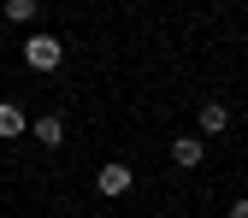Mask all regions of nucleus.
<instances>
[{
  "label": "nucleus",
  "mask_w": 248,
  "mask_h": 218,
  "mask_svg": "<svg viewBox=\"0 0 248 218\" xmlns=\"http://www.w3.org/2000/svg\"><path fill=\"white\" fill-rule=\"evenodd\" d=\"M59 59H65V42L59 36H30L24 42V65L30 71H59Z\"/></svg>",
  "instance_id": "f257e3e1"
},
{
  "label": "nucleus",
  "mask_w": 248,
  "mask_h": 218,
  "mask_svg": "<svg viewBox=\"0 0 248 218\" xmlns=\"http://www.w3.org/2000/svg\"><path fill=\"white\" fill-rule=\"evenodd\" d=\"M36 12H42L36 0H6V18H12V24H36Z\"/></svg>",
  "instance_id": "0eeeda50"
},
{
  "label": "nucleus",
  "mask_w": 248,
  "mask_h": 218,
  "mask_svg": "<svg viewBox=\"0 0 248 218\" xmlns=\"http://www.w3.org/2000/svg\"><path fill=\"white\" fill-rule=\"evenodd\" d=\"M24 130H30V118H24V112H18L12 101H0V136L12 142V136H24Z\"/></svg>",
  "instance_id": "423d86ee"
},
{
  "label": "nucleus",
  "mask_w": 248,
  "mask_h": 218,
  "mask_svg": "<svg viewBox=\"0 0 248 218\" xmlns=\"http://www.w3.org/2000/svg\"><path fill=\"white\" fill-rule=\"evenodd\" d=\"M171 160H177L183 171H195V165L207 160V142H201V136H171Z\"/></svg>",
  "instance_id": "7ed1b4c3"
},
{
  "label": "nucleus",
  "mask_w": 248,
  "mask_h": 218,
  "mask_svg": "<svg viewBox=\"0 0 248 218\" xmlns=\"http://www.w3.org/2000/svg\"><path fill=\"white\" fill-rule=\"evenodd\" d=\"M95 189H101L107 201H118V195H130V189H136V177H130V165H118V160H112V165H101Z\"/></svg>",
  "instance_id": "f03ea898"
},
{
  "label": "nucleus",
  "mask_w": 248,
  "mask_h": 218,
  "mask_svg": "<svg viewBox=\"0 0 248 218\" xmlns=\"http://www.w3.org/2000/svg\"><path fill=\"white\" fill-rule=\"evenodd\" d=\"M231 218H248V201H236V206H231Z\"/></svg>",
  "instance_id": "6e6552de"
},
{
  "label": "nucleus",
  "mask_w": 248,
  "mask_h": 218,
  "mask_svg": "<svg viewBox=\"0 0 248 218\" xmlns=\"http://www.w3.org/2000/svg\"><path fill=\"white\" fill-rule=\"evenodd\" d=\"M201 130H207V136H225V130H231V106H225V101H207V106H201Z\"/></svg>",
  "instance_id": "39448f33"
},
{
  "label": "nucleus",
  "mask_w": 248,
  "mask_h": 218,
  "mask_svg": "<svg viewBox=\"0 0 248 218\" xmlns=\"http://www.w3.org/2000/svg\"><path fill=\"white\" fill-rule=\"evenodd\" d=\"M30 136H36L42 147H65V118L47 112V118H36V130H30Z\"/></svg>",
  "instance_id": "20e7f679"
}]
</instances>
